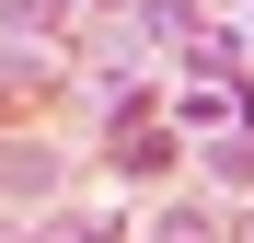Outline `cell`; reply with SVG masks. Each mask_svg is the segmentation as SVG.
<instances>
[{"label":"cell","mask_w":254,"mask_h":243,"mask_svg":"<svg viewBox=\"0 0 254 243\" xmlns=\"http://www.w3.org/2000/svg\"><path fill=\"white\" fill-rule=\"evenodd\" d=\"M47 243H104V232H93V220H58V232H47Z\"/></svg>","instance_id":"277c9868"},{"label":"cell","mask_w":254,"mask_h":243,"mask_svg":"<svg viewBox=\"0 0 254 243\" xmlns=\"http://www.w3.org/2000/svg\"><path fill=\"white\" fill-rule=\"evenodd\" d=\"M58 197V151L47 139H0V209H47Z\"/></svg>","instance_id":"6da1fadb"},{"label":"cell","mask_w":254,"mask_h":243,"mask_svg":"<svg viewBox=\"0 0 254 243\" xmlns=\"http://www.w3.org/2000/svg\"><path fill=\"white\" fill-rule=\"evenodd\" d=\"M0 35H23L47 58V47H69V0H0Z\"/></svg>","instance_id":"7a4b0ae2"},{"label":"cell","mask_w":254,"mask_h":243,"mask_svg":"<svg viewBox=\"0 0 254 243\" xmlns=\"http://www.w3.org/2000/svg\"><path fill=\"white\" fill-rule=\"evenodd\" d=\"M231 243H254V220H243V232H231Z\"/></svg>","instance_id":"5b68a950"},{"label":"cell","mask_w":254,"mask_h":243,"mask_svg":"<svg viewBox=\"0 0 254 243\" xmlns=\"http://www.w3.org/2000/svg\"><path fill=\"white\" fill-rule=\"evenodd\" d=\"M196 162H208V174H231V185H254V139H208Z\"/></svg>","instance_id":"3957f363"}]
</instances>
